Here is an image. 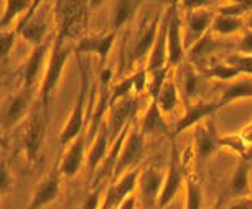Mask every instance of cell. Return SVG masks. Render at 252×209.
Wrapping results in <instances>:
<instances>
[{"instance_id":"25","label":"cell","mask_w":252,"mask_h":209,"mask_svg":"<svg viewBox=\"0 0 252 209\" xmlns=\"http://www.w3.org/2000/svg\"><path fill=\"white\" fill-rule=\"evenodd\" d=\"M157 104H158L160 111L165 114V116H170L175 109L180 106V101H182V94H180L177 79L173 78V74L170 73L168 79L165 81L163 88L158 94V97L155 99Z\"/></svg>"},{"instance_id":"4","label":"cell","mask_w":252,"mask_h":209,"mask_svg":"<svg viewBox=\"0 0 252 209\" xmlns=\"http://www.w3.org/2000/svg\"><path fill=\"white\" fill-rule=\"evenodd\" d=\"M166 25H168V38H166V48H168V68L175 69L185 63L187 58V45L183 36V22L180 8L172 3L165 12Z\"/></svg>"},{"instance_id":"33","label":"cell","mask_w":252,"mask_h":209,"mask_svg":"<svg viewBox=\"0 0 252 209\" xmlns=\"http://www.w3.org/2000/svg\"><path fill=\"white\" fill-rule=\"evenodd\" d=\"M170 71H172L170 68H161L158 71H155V73L149 74V88H147V92H149L150 99L155 101V99L158 97L165 81L168 79V76H170Z\"/></svg>"},{"instance_id":"21","label":"cell","mask_w":252,"mask_h":209,"mask_svg":"<svg viewBox=\"0 0 252 209\" xmlns=\"http://www.w3.org/2000/svg\"><path fill=\"white\" fill-rule=\"evenodd\" d=\"M17 33L22 35L32 46H38L46 41V33H48V22L43 13H36L27 23H22L17 28Z\"/></svg>"},{"instance_id":"2","label":"cell","mask_w":252,"mask_h":209,"mask_svg":"<svg viewBox=\"0 0 252 209\" xmlns=\"http://www.w3.org/2000/svg\"><path fill=\"white\" fill-rule=\"evenodd\" d=\"M79 71H81V84L79 92L74 101V106L71 109V114L68 117V122L64 123L63 130L60 134L58 144L63 147H68L76 137L84 132V114H86V96L89 91V71L84 61L79 58Z\"/></svg>"},{"instance_id":"24","label":"cell","mask_w":252,"mask_h":209,"mask_svg":"<svg viewBox=\"0 0 252 209\" xmlns=\"http://www.w3.org/2000/svg\"><path fill=\"white\" fill-rule=\"evenodd\" d=\"M222 46V41L215 38L211 31L206 33L201 40L196 41L193 46H189L188 51H187V58H188V63H191L193 66L194 64H203L206 63V60L209 58V55L213 53V51H216L218 48H221Z\"/></svg>"},{"instance_id":"36","label":"cell","mask_w":252,"mask_h":209,"mask_svg":"<svg viewBox=\"0 0 252 209\" xmlns=\"http://www.w3.org/2000/svg\"><path fill=\"white\" fill-rule=\"evenodd\" d=\"M226 63L236 66L244 76H252V55H231L226 58Z\"/></svg>"},{"instance_id":"11","label":"cell","mask_w":252,"mask_h":209,"mask_svg":"<svg viewBox=\"0 0 252 209\" xmlns=\"http://www.w3.org/2000/svg\"><path fill=\"white\" fill-rule=\"evenodd\" d=\"M216 13L209 8H198V10L187 12L185 15V27H183V36L187 51L189 46H193L196 41H199L206 33L211 31L213 20Z\"/></svg>"},{"instance_id":"13","label":"cell","mask_w":252,"mask_h":209,"mask_svg":"<svg viewBox=\"0 0 252 209\" xmlns=\"http://www.w3.org/2000/svg\"><path fill=\"white\" fill-rule=\"evenodd\" d=\"M117 38V31L109 30L107 33H96V35H88L81 38L76 45V55H96L101 60V64L106 63L109 53H111L114 41Z\"/></svg>"},{"instance_id":"16","label":"cell","mask_w":252,"mask_h":209,"mask_svg":"<svg viewBox=\"0 0 252 209\" xmlns=\"http://www.w3.org/2000/svg\"><path fill=\"white\" fill-rule=\"evenodd\" d=\"M50 50H51V45L48 41H45V43H41L38 46H33L32 53L28 55L25 64H23V68H22L23 88H27V89L35 88L36 79L40 78L41 71H43L45 60H46V56H48Z\"/></svg>"},{"instance_id":"9","label":"cell","mask_w":252,"mask_h":209,"mask_svg":"<svg viewBox=\"0 0 252 209\" xmlns=\"http://www.w3.org/2000/svg\"><path fill=\"white\" fill-rule=\"evenodd\" d=\"M46 111L38 106L33 109L28 117L25 132H23V151H25L28 161H35L38 156V151L41 149V142L45 137L46 129Z\"/></svg>"},{"instance_id":"26","label":"cell","mask_w":252,"mask_h":209,"mask_svg":"<svg viewBox=\"0 0 252 209\" xmlns=\"http://www.w3.org/2000/svg\"><path fill=\"white\" fill-rule=\"evenodd\" d=\"M180 68V73H182V84H178V89H180V94H182V99L185 101L187 106L191 104V101L196 97V92H198V86H199V78H198V73L194 69V66L188 61L183 63V68L182 64L178 66Z\"/></svg>"},{"instance_id":"49","label":"cell","mask_w":252,"mask_h":209,"mask_svg":"<svg viewBox=\"0 0 252 209\" xmlns=\"http://www.w3.org/2000/svg\"><path fill=\"white\" fill-rule=\"evenodd\" d=\"M211 209H226V208H224V206H222V204H221V203H216V204H215V206H213Z\"/></svg>"},{"instance_id":"12","label":"cell","mask_w":252,"mask_h":209,"mask_svg":"<svg viewBox=\"0 0 252 209\" xmlns=\"http://www.w3.org/2000/svg\"><path fill=\"white\" fill-rule=\"evenodd\" d=\"M61 178H63V175H61L60 168H55L53 172L46 173L45 178H41V181L35 188L30 203L25 209H43L48 204L55 203L60 196Z\"/></svg>"},{"instance_id":"48","label":"cell","mask_w":252,"mask_h":209,"mask_svg":"<svg viewBox=\"0 0 252 209\" xmlns=\"http://www.w3.org/2000/svg\"><path fill=\"white\" fill-rule=\"evenodd\" d=\"M226 3H252V0H226Z\"/></svg>"},{"instance_id":"6","label":"cell","mask_w":252,"mask_h":209,"mask_svg":"<svg viewBox=\"0 0 252 209\" xmlns=\"http://www.w3.org/2000/svg\"><path fill=\"white\" fill-rule=\"evenodd\" d=\"M165 173L158 168L147 166L139 172V181H137V201L140 209H158V199L163 186Z\"/></svg>"},{"instance_id":"37","label":"cell","mask_w":252,"mask_h":209,"mask_svg":"<svg viewBox=\"0 0 252 209\" xmlns=\"http://www.w3.org/2000/svg\"><path fill=\"white\" fill-rule=\"evenodd\" d=\"M13 184V177L10 172L7 160H0V196H3L5 193L10 191Z\"/></svg>"},{"instance_id":"14","label":"cell","mask_w":252,"mask_h":209,"mask_svg":"<svg viewBox=\"0 0 252 209\" xmlns=\"http://www.w3.org/2000/svg\"><path fill=\"white\" fill-rule=\"evenodd\" d=\"M216 111H220V104H218V101L216 102H213V101H209V102H204V101L191 102L187 107V112H185L183 116L178 119V122L175 123L172 135L177 137L180 134H183L185 130L193 129V127L198 125L199 122H203V120H206V119L211 117Z\"/></svg>"},{"instance_id":"5","label":"cell","mask_w":252,"mask_h":209,"mask_svg":"<svg viewBox=\"0 0 252 209\" xmlns=\"http://www.w3.org/2000/svg\"><path fill=\"white\" fill-rule=\"evenodd\" d=\"M145 151V135L139 130V127L132 125L129 132H127V137L122 144L121 153H119V161L116 165V170H114L112 179L116 181L119 177H122L124 173L130 172V170H135L137 163L142 160Z\"/></svg>"},{"instance_id":"35","label":"cell","mask_w":252,"mask_h":209,"mask_svg":"<svg viewBox=\"0 0 252 209\" xmlns=\"http://www.w3.org/2000/svg\"><path fill=\"white\" fill-rule=\"evenodd\" d=\"M17 30L10 28V30H0V61H5L13 50V45L17 41Z\"/></svg>"},{"instance_id":"17","label":"cell","mask_w":252,"mask_h":209,"mask_svg":"<svg viewBox=\"0 0 252 209\" xmlns=\"http://www.w3.org/2000/svg\"><path fill=\"white\" fill-rule=\"evenodd\" d=\"M32 99H33V89L22 88L15 96L10 99L8 109L3 116V129L10 130L15 125H18L32 111Z\"/></svg>"},{"instance_id":"10","label":"cell","mask_w":252,"mask_h":209,"mask_svg":"<svg viewBox=\"0 0 252 209\" xmlns=\"http://www.w3.org/2000/svg\"><path fill=\"white\" fill-rule=\"evenodd\" d=\"M137 112H139V97L137 96H129L111 106L107 127L109 132H111L112 140H116L124 132V129L130 125L132 119L137 116Z\"/></svg>"},{"instance_id":"41","label":"cell","mask_w":252,"mask_h":209,"mask_svg":"<svg viewBox=\"0 0 252 209\" xmlns=\"http://www.w3.org/2000/svg\"><path fill=\"white\" fill-rule=\"evenodd\" d=\"M43 2L45 0H33V3H32V7H30V10H28V13L25 17H22V20H20V23L18 25H22V23H27L30 18H33L38 13V10H40V7L43 5Z\"/></svg>"},{"instance_id":"50","label":"cell","mask_w":252,"mask_h":209,"mask_svg":"<svg viewBox=\"0 0 252 209\" xmlns=\"http://www.w3.org/2000/svg\"><path fill=\"white\" fill-rule=\"evenodd\" d=\"M166 209H173V208H172V204H170V206H168V208H166Z\"/></svg>"},{"instance_id":"15","label":"cell","mask_w":252,"mask_h":209,"mask_svg":"<svg viewBox=\"0 0 252 209\" xmlns=\"http://www.w3.org/2000/svg\"><path fill=\"white\" fill-rule=\"evenodd\" d=\"M86 158V130L78 135L71 144L66 147L63 160L60 163V172L64 178H73L79 173L81 166Z\"/></svg>"},{"instance_id":"31","label":"cell","mask_w":252,"mask_h":209,"mask_svg":"<svg viewBox=\"0 0 252 209\" xmlns=\"http://www.w3.org/2000/svg\"><path fill=\"white\" fill-rule=\"evenodd\" d=\"M203 191L198 179L188 173L187 183H185V209H201Z\"/></svg>"},{"instance_id":"29","label":"cell","mask_w":252,"mask_h":209,"mask_svg":"<svg viewBox=\"0 0 252 209\" xmlns=\"http://www.w3.org/2000/svg\"><path fill=\"white\" fill-rule=\"evenodd\" d=\"M246 18L234 17V15H224V13H216L215 20L211 25V33L218 36H231L234 33H239L244 30Z\"/></svg>"},{"instance_id":"27","label":"cell","mask_w":252,"mask_h":209,"mask_svg":"<svg viewBox=\"0 0 252 209\" xmlns=\"http://www.w3.org/2000/svg\"><path fill=\"white\" fill-rule=\"evenodd\" d=\"M249 172H251V161H247L246 158H241L229 181V191L232 196L244 198L246 194L249 193V188H251Z\"/></svg>"},{"instance_id":"34","label":"cell","mask_w":252,"mask_h":209,"mask_svg":"<svg viewBox=\"0 0 252 209\" xmlns=\"http://www.w3.org/2000/svg\"><path fill=\"white\" fill-rule=\"evenodd\" d=\"M221 147L222 149H227L234 153L239 155V158L246 155L247 151V144L246 140L242 139L239 134H227V135H221Z\"/></svg>"},{"instance_id":"3","label":"cell","mask_w":252,"mask_h":209,"mask_svg":"<svg viewBox=\"0 0 252 209\" xmlns=\"http://www.w3.org/2000/svg\"><path fill=\"white\" fill-rule=\"evenodd\" d=\"M187 177H188L187 160L180 153L177 144H173L172 151H170L168 168H166V172H165L163 186H161V193L158 199V209H166L175 201L180 189L187 183Z\"/></svg>"},{"instance_id":"46","label":"cell","mask_w":252,"mask_h":209,"mask_svg":"<svg viewBox=\"0 0 252 209\" xmlns=\"http://www.w3.org/2000/svg\"><path fill=\"white\" fill-rule=\"evenodd\" d=\"M242 158H246L247 161H252V142L249 144V147H247V151H246V155L242 156Z\"/></svg>"},{"instance_id":"40","label":"cell","mask_w":252,"mask_h":209,"mask_svg":"<svg viewBox=\"0 0 252 209\" xmlns=\"http://www.w3.org/2000/svg\"><path fill=\"white\" fill-rule=\"evenodd\" d=\"M237 51L241 55H252V30L249 28L242 30V36L237 43Z\"/></svg>"},{"instance_id":"22","label":"cell","mask_w":252,"mask_h":209,"mask_svg":"<svg viewBox=\"0 0 252 209\" xmlns=\"http://www.w3.org/2000/svg\"><path fill=\"white\" fill-rule=\"evenodd\" d=\"M140 5L142 0H116V3L112 7L111 20H109L111 30L117 31L122 27H126L129 22H132V18L139 12Z\"/></svg>"},{"instance_id":"30","label":"cell","mask_w":252,"mask_h":209,"mask_svg":"<svg viewBox=\"0 0 252 209\" xmlns=\"http://www.w3.org/2000/svg\"><path fill=\"white\" fill-rule=\"evenodd\" d=\"M203 76L211 78V79H218V81H234L244 74H242L236 66H232L229 63H218V64L209 66V68H204Z\"/></svg>"},{"instance_id":"32","label":"cell","mask_w":252,"mask_h":209,"mask_svg":"<svg viewBox=\"0 0 252 209\" xmlns=\"http://www.w3.org/2000/svg\"><path fill=\"white\" fill-rule=\"evenodd\" d=\"M135 94V79L134 74L127 76V78H122L119 83H116L109 91V106H114L116 102L122 101V99Z\"/></svg>"},{"instance_id":"47","label":"cell","mask_w":252,"mask_h":209,"mask_svg":"<svg viewBox=\"0 0 252 209\" xmlns=\"http://www.w3.org/2000/svg\"><path fill=\"white\" fill-rule=\"evenodd\" d=\"M246 28H249V30H252V12H249L246 15Z\"/></svg>"},{"instance_id":"23","label":"cell","mask_w":252,"mask_h":209,"mask_svg":"<svg viewBox=\"0 0 252 209\" xmlns=\"http://www.w3.org/2000/svg\"><path fill=\"white\" fill-rule=\"evenodd\" d=\"M239 99H252V76H241V78L234 79L229 83L222 91L220 101V109L232 104Z\"/></svg>"},{"instance_id":"38","label":"cell","mask_w":252,"mask_h":209,"mask_svg":"<svg viewBox=\"0 0 252 209\" xmlns=\"http://www.w3.org/2000/svg\"><path fill=\"white\" fill-rule=\"evenodd\" d=\"M102 198H104V194H102L101 186H96L91 193L88 194L86 199H84L83 209H99L102 204Z\"/></svg>"},{"instance_id":"18","label":"cell","mask_w":252,"mask_h":209,"mask_svg":"<svg viewBox=\"0 0 252 209\" xmlns=\"http://www.w3.org/2000/svg\"><path fill=\"white\" fill-rule=\"evenodd\" d=\"M139 130L145 137L170 135V127H168V122L165 120V114L160 111L158 104H157V101H154V99H150L144 114H142Z\"/></svg>"},{"instance_id":"19","label":"cell","mask_w":252,"mask_h":209,"mask_svg":"<svg viewBox=\"0 0 252 209\" xmlns=\"http://www.w3.org/2000/svg\"><path fill=\"white\" fill-rule=\"evenodd\" d=\"M166 38H168V25H166V18L163 12V18L160 23V30L157 35V40L152 46L149 56L145 61V71L149 74L155 73L161 68H168V48H166Z\"/></svg>"},{"instance_id":"8","label":"cell","mask_w":252,"mask_h":209,"mask_svg":"<svg viewBox=\"0 0 252 209\" xmlns=\"http://www.w3.org/2000/svg\"><path fill=\"white\" fill-rule=\"evenodd\" d=\"M193 151L196 155L198 161L208 160L216 151H220L221 147V135L216 129L215 120L211 117L206 120L199 122L193 127Z\"/></svg>"},{"instance_id":"44","label":"cell","mask_w":252,"mask_h":209,"mask_svg":"<svg viewBox=\"0 0 252 209\" xmlns=\"http://www.w3.org/2000/svg\"><path fill=\"white\" fill-rule=\"evenodd\" d=\"M239 135L246 140L247 147H249V144L252 142V122H251V123H247V125L244 127V129H242V132H241Z\"/></svg>"},{"instance_id":"28","label":"cell","mask_w":252,"mask_h":209,"mask_svg":"<svg viewBox=\"0 0 252 209\" xmlns=\"http://www.w3.org/2000/svg\"><path fill=\"white\" fill-rule=\"evenodd\" d=\"M33 0H5L3 12L0 15V30H10L18 17H25Z\"/></svg>"},{"instance_id":"7","label":"cell","mask_w":252,"mask_h":209,"mask_svg":"<svg viewBox=\"0 0 252 209\" xmlns=\"http://www.w3.org/2000/svg\"><path fill=\"white\" fill-rule=\"evenodd\" d=\"M161 18H163V13H158V15H155L154 18H149V20L144 22V27L135 33L130 46L126 51L127 64L139 63L142 58H147V56H149L152 46H154L155 40H157V35H158Z\"/></svg>"},{"instance_id":"20","label":"cell","mask_w":252,"mask_h":209,"mask_svg":"<svg viewBox=\"0 0 252 209\" xmlns=\"http://www.w3.org/2000/svg\"><path fill=\"white\" fill-rule=\"evenodd\" d=\"M112 142L114 140L111 137V132H109L107 123H102L101 129L97 130V134L93 137L91 147H89V151L86 155V165L91 173L97 172V168L101 166L104 158L109 153V150H111Z\"/></svg>"},{"instance_id":"45","label":"cell","mask_w":252,"mask_h":209,"mask_svg":"<svg viewBox=\"0 0 252 209\" xmlns=\"http://www.w3.org/2000/svg\"><path fill=\"white\" fill-rule=\"evenodd\" d=\"M102 2L104 0H89V8H91V10H96L99 5H102Z\"/></svg>"},{"instance_id":"43","label":"cell","mask_w":252,"mask_h":209,"mask_svg":"<svg viewBox=\"0 0 252 209\" xmlns=\"http://www.w3.org/2000/svg\"><path fill=\"white\" fill-rule=\"evenodd\" d=\"M137 206H139V201H137V196H129L126 199L124 203H121V206H119L117 209H137Z\"/></svg>"},{"instance_id":"1","label":"cell","mask_w":252,"mask_h":209,"mask_svg":"<svg viewBox=\"0 0 252 209\" xmlns=\"http://www.w3.org/2000/svg\"><path fill=\"white\" fill-rule=\"evenodd\" d=\"M64 36H66V30L60 31V35L55 38V41L51 43V50H50V56L48 61H46V68L43 71V78H41V84L40 89H38V104L41 106L43 111L48 109V104L53 97V94L58 88L61 78H63V73L68 66V61L71 58V48L64 45Z\"/></svg>"},{"instance_id":"42","label":"cell","mask_w":252,"mask_h":209,"mask_svg":"<svg viewBox=\"0 0 252 209\" xmlns=\"http://www.w3.org/2000/svg\"><path fill=\"white\" fill-rule=\"evenodd\" d=\"M226 209H252V196L239 198V201H236L234 204H231V206Z\"/></svg>"},{"instance_id":"39","label":"cell","mask_w":252,"mask_h":209,"mask_svg":"<svg viewBox=\"0 0 252 209\" xmlns=\"http://www.w3.org/2000/svg\"><path fill=\"white\" fill-rule=\"evenodd\" d=\"M173 3L178 8L182 7L185 12H193L198 8H208L209 3H213V0H173Z\"/></svg>"}]
</instances>
